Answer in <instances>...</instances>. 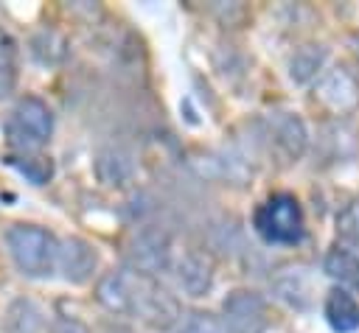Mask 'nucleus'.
Wrapping results in <instances>:
<instances>
[{"instance_id":"nucleus-1","label":"nucleus","mask_w":359,"mask_h":333,"mask_svg":"<svg viewBox=\"0 0 359 333\" xmlns=\"http://www.w3.org/2000/svg\"><path fill=\"white\" fill-rule=\"evenodd\" d=\"M8 257L22 277H50L59 260V241L39 224L17 221L3 235Z\"/></svg>"},{"instance_id":"nucleus-2","label":"nucleus","mask_w":359,"mask_h":333,"mask_svg":"<svg viewBox=\"0 0 359 333\" xmlns=\"http://www.w3.org/2000/svg\"><path fill=\"white\" fill-rule=\"evenodd\" d=\"M53 134V112L39 95H22L6 120V140L20 154H34Z\"/></svg>"},{"instance_id":"nucleus-3","label":"nucleus","mask_w":359,"mask_h":333,"mask_svg":"<svg viewBox=\"0 0 359 333\" xmlns=\"http://www.w3.org/2000/svg\"><path fill=\"white\" fill-rule=\"evenodd\" d=\"M255 232L266 243H297L306 232L300 201L292 193H275L269 196L252 215Z\"/></svg>"},{"instance_id":"nucleus-4","label":"nucleus","mask_w":359,"mask_h":333,"mask_svg":"<svg viewBox=\"0 0 359 333\" xmlns=\"http://www.w3.org/2000/svg\"><path fill=\"white\" fill-rule=\"evenodd\" d=\"M126 263L143 277H154L171 266V235L160 227H143L132 232L126 243Z\"/></svg>"},{"instance_id":"nucleus-5","label":"nucleus","mask_w":359,"mask_h":333,"mask_svg":"<svg viewBox=\"0 0 359 333\" xmlns=\"http://www.w3.org/2000/svg\"><path fill=\"white\" fill-rule=\"evenodd\" d=\"M132 316L140 319L143 325H149L151 330H171L174 325L180 327V322H182V311H180L177 297L168 288H163L154 277H140Z\"/></svg>"},{"instance_id":"nucleus-6","label":"nucleus","mask_w":359,"mask_h":333,"mask_svg":"<svg viewBox=\"0 0 359 333\" xmlns=\"http://www.w3.org/2000/svg\"><path fill=\"white\" fill-rule=\"evenodd\" d=\"M140 277L132 269H109L101 274L98 285H95V299L118 316H132L135 313V299H137V288H140Z\"/></svg>"},{"instance_id":"nucleus-7","label":"nucleus","mask_w":359,"mask_h":333,"mask_svg":"<svg viewBox=\"0 0 359 333\" xmlns=\"http://www.w3.org/2000/svg\"><path fill=\"white\" fill-rule=\"evenodd\" d=\"M56 269L62 271V277L73 285H84L87 280H93L95 269H98V249L79 235H70L65 241H59V260Z\"/></svg>"},{"instance_id":"nucleus-8","label":"nucleus","mask_w":359,"mask_h":333,"mask_svg":"<svg viewBox=\"0 0 359 333\" xmlns=\"http://www.w3.org/2000/svg\"><path fill=\"white\" fill-rule=\"evenodd\" d=\"M224 325L230 333H258L266 322V305L255 291H233L222 302Z\"/></svg>"},{"instance_id":"nucleus-9","label":"nucleus","mask_w":359,"mask_h":333,"mask_svg":"<svg viewBox=\"0 0 359 333\" xmlns=\"http://www.w3.org/2000/svg\"><path fill=\"white\" fill-rule=\"evenodd\" d=\"M317 98L334 109V112H345L351 106H356L359 101V87H356V78L345 70V67H331L320 76L317 81Z\"/></svg>"},{"instance_id":"nucleus-10","label":"nucleus","mask_w":359,"mask_h":333,"mask_svg":"<svg viewBox=\"0 0 359 333\" xmlns=\"http://www.w3.org/2000/svg\"><path fill=\"white\" fill-rule=\"evenodd\" d=\"M269 137H272V143H275L289 160L303 157V151H306V146H309L306 123H303L294 112H272V118H269Z\"/></svg>"},{"instance_id":"nucleus-11","label":"nucleus","mask_w":359,"mask_h":333,"mask_svg":"<svg viewBox=\"0 0 359 333\" xmlns=\"http://www.w3.org/2000/svg\"><path fill=\"white\" fill-rule=\"evenodd\" d=\"M174 274L188 297H205L213 285V263L202 252H185L174 263Z\"/></svg>"},{"instance_id":"nucleus-12","label":"nucleus","mask_w":359,"mask_h":333,"mask_svg":"<svg viewBox=\"0 0 359 333\" xmlns=\"http://www.w3.org/2000/svg\"><path fill=\"white\" fill-rule=\"evenodd\" d=\"M95 179L107 187H123L126 182H132L135 176V160L126 148L121 146H107L95 154Z\"/></svg>"},{"instance_id":"nucleus-13","label":"nucleus","mask_w":359,"mask_h":333,"mask_svg":"<svg viewBox=\"0 0 359 333\" xmlns=\"http://www.w3.org/2000/svg\"><path fill=\"white\" fill-rule=\"evenodd\" d=\"M3 333H45V313L31 297H14L3 311Z\"/></svg>"},{"instance_id":"nucleus-14","label":"nucleus","mask_w":359,"mask_h":333,"mask_svg":"<svg viewBox=\"0 0 359 333\" xmlns=\"http://www.w3.org/2000/svg\"><path fill=\"white\" fill-rule=\"evenodd\" d=\"M323 313H325L328 325H331L337 333H351V330L359 327V302H356L353 294H348L345 288H334V291L325 297Z\"/></svg>"},{"instance_id":"nucleus-15","label":"nucleus","mask_w":359,"mask_h":333,"mask_svg":"<svg viewBox=\"0 0 359 333\" xmlns=\"http://www.w3.org/2000/svg\"><path fill=\"white\" fill-rule=\"evenodd\" d=\"M325 64V48L323 45H300L289 56V78L294 84H309Z\"/></svg>"},{"instance_id":"nucleus-16","label":"nucleus","mask_w":359,"mask_h":333,"mask_svg":"<svg viewBox=\"0 0 359 333\" xmlns=\"http://www.w3.org/2000/svg\"><path fill=\"white\" fill-rule=\"evenodd\" d=\"M323 271L342 288H359V257L348 249H331L323 260Z\"/></svg>"},{"instance_id":"nucleus-17","label":"nucleus","mask_w":359,"mask_h":333,"mask_svg":"<svg viewBox=\"0 0 359 333\" xmlns=\"http://www.w3.org/2000/svg\"><path fill=\"white\" fill-rule=\"evenodd\" d=\"M6 162L20 173V176H25L31 185H48L50 179H53V160L50 157H45V154H11V157H6Z\"/></svg>"},{"instance_id":"nucleus-18","label":"nucleus","mask_w":359,"mask_h":333,"mask_svg":"<svg viewBox=\"0 0 359 333\" xmlns=\"http://www.w3.org/2000/svg\"><path fill=\"white\" fill-rule=\"evenodd\" d=\"M65 53H67V42H65L62 34L48 31V28L39 31V34H34V39H31V56L39 64H59L65 59Z\"/></svg>"},{"instance_id":"nucleus-19","label":"nucleus","mask_w":359,"mask_h":333,"mask_svg":"<svg viewBox=\"0 0 359 333\" xmlns=\"http://www.w3.org/2000/svg\"><path fill=\"white\" fill-rule=\"evenodd\" d=\"M17 81V42L8 31L0 28V98L14 90Z\"/></svg>"},{"instance_id":"nucleus-20","label":"nucleus","mask_w":359,"mask_h":333,"mask_svg":"<svg viewBox=\"0 0 359 333\" xmlns=\"http://www.w3.org/2000/svg\"><path fill=\"white\" fill-rule=\"evenodd\" d=\"M177 333H230V330H227L224 319H219L208 311H194L180 322Z\"/></svg>"},{"instance_id":"nucleus-21","label":"nucleus","mask_w":359,"mask_h":333,"mask_svg":"<svg viewBox=\"0 0 359 333\" xmlns=\"http://www.w3.org/2000/svg\"><path fill=\"white\" fill-rule=\"evenodd\" d=\"M48 333H90V330H87L84 322H79V319H73V316H59V319L50 325Z\"/></svg>"}]
</instances>
